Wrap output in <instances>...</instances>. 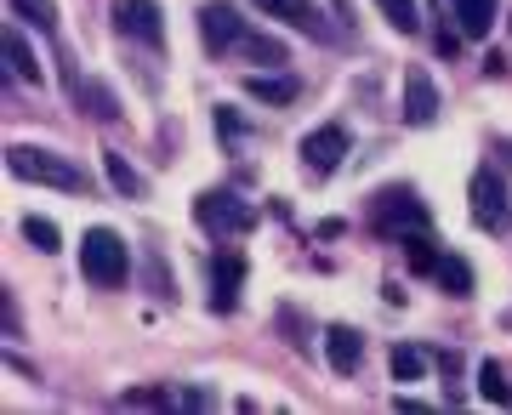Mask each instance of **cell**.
I'll return each mask as SVG.
<instances>
[{
    "mask_svg": "<svg viewBox=\"0 0 512 415\" xmlns=\"http://www.w3.org/2000/svg\"><path fill=\"white\" fill-rule=\"evenodd\" d=\"M439 285L450 290V296H473V268H467L461 256H444L439 262Z\"/></svg>",
    "mask_w": 512,
    "mask_h": 415,
    "instance_id": "22",
    "label": "cell"
},
{
    "mask_svg": "<svg viewBox=\"0 0 512 415\" xmlns=\"http://www.w3.org/2000/svg\"><path fill=\"white\" fill-rule=\"evenodd\" d=\"M103 171H109V182H114V188H120L126 199H137V194H143V177L131 171V160H126V154H103Z\"/></svg>",
    "mask_w": 512,
    "mask_h": 415,
    "instance_id": "20",
    "label": "cell"
},
{
    "mask_svg": "<svg viewBox=\"0 0 512 415\" xmlns=\"http://www.w3.org/2000/svg\"><path fill=\"white\" fill-rule=\"evenodd\" d=\"M478 393L490 398V404H512V381H507V370H501L495 359L478 364Z\"/></svg>",
    "mask_w": 512,
    "mask_h": 415,
    "instance_id": "17",
    "label": "cell"
},
{
    "mask_svg": "<svg viewBox=\"0 0 512 415\" xmlns=\"http://www.w3.org/2000/svg\"><path fill=\"white\" fill-rule=\"evenodd\" d=\"M404 262H410L416 273H439L444 256L433 251V239H427V234H404Z\"/></svg>",
    "mask_w": 512,
    "mask_h": 415,
    "instance_id": "18",
    "label": "cell"
},
{
    "mask_svg": "<svg viewBox=\"0 0 512 415\" xmlns=\"http://www.w3.org/2000/svg\"><path fill=\"white\" fill-rule=\"evenodd\" d=\"M194 211H200V222L211 228V234H251L256 228V211L234 194H205Z\"/></svg>",
    "mask_w": 512,
    "mask_h": 415,
    "instance_id": "6",
    "label": "cell"
},
{
    "mask_svg": "<svg viewBox=\"0 0 512 415\" xmlns=\"http://www.w3.org/2000/svg\"><path fill=\"white\" fill-rule=\"evenodd\" d=\"M23 239H29L35 251H57V245H63L57 222H46V217H23Z\"/></svg>",
    "mask_w": 512,
    "mask_h": 415,
    "instance_id": "25",
    "label": "cell"
},
{
    "mask_svg": "<svg viewBox=\"0 0 512 415\" xmlns=\"http://www.w3.org/2000/svg\"><path fill=\"white\" fill-rule=\"evenodd\" d=\"M393 376H399V381H421V376H427V353L410 347V342L393 347Z\"/></svg>",
    "mask_w": 512,
    "mask_h": 415,
    "instance_id": "23",
    "label": "cell"
},
{
    "mask_svg": "<svg viewBox=\"0 0 512 415\" xmlns=\"http://www.w3.org/2000/svg\"><path fill=\"white\" fill-rule=\"evenodd\" d=\"M12 12H18L23 23H35L40 35H57V6L52 0H12Z\"/></svg>",
    "mask_w": 512,
    "mask_h": 415,
    "instance_id": "21",
    "label": "cell"
},
{
    "mask_svg": "<svg viewBox=\"0 0 512 415\" xmlns=\"http://www.w3.org/2000/svg\"><path fill=\"white\" fill-rule=\"evenodd\" d=\"M6 63H12V74H18L23 86H40V80H46L40 63H35V52H29V40H23L18 29H6Z\"/></svg>",
    "mask_w": 512,
    "mask_h": 415,
    "instance_id": "15",
    "label": "cell"
},
{
    "mask_svg": "<svg viewBox=\"0 0 512 415\" xmlns=\"http://www.w3.org/2000/svg\"><path fill=\"white\" fill-rule=\"evenodd\" d=\"M325 359H330V370L336 376H353L359 370V359H365V336L353 325H330L325 330Z\"/></svg>",
    "mask_w": 512,
    "mask_h": 415,
    "instance_id": "11",
    "label": "cell"
},
{
    "mask_svg": "<svg viewBox=\"0 0 512 415\" xmlns=\"http://www.w3.org/2000/svg\"><path fill=\"white\" fill-rule=\"evenodd\" d=\"M342 160H348V131H342V126L308 131V143H302V165H308L313 177H330Z\"/></svg>",
    "mask_w": 512,
    "mask_h": 415,
    "instance_id": "8",
    "label": "cell"
},
{
    "mask_svg": "<svg viewBox=\"0 0 512 415\" xmlns=\"http://www.w3.org/2000/svg\"><path fill=\"white\" fill-rule=\"evenodd\" d=\"M80 273H86L97 290H120L131 279L126 239L114 234V228H92V234L80 239Z\"/></svg>",
    "mask_w": 512,
    "mask_h": 415,
    "instance_id": "2",
    "label": "cell"
},
{
    "mask_svg": "<svg viewBox=\"0 0 512 415\" xmlns=\"http://www.w3.org/2000/svg\"><path fill=\"white\" fill-rule=\"evenodd\" d=\"M6 165H12V177L46 182V188H63V194H86V188H92V177H86L80 165H69L63 154H46V148H35V143L6 148Z\"/></svg>",
    "mask_w": 512,
    "mask_h": 415,
    "instance_id": "1",
    "label": "cell"
},
{
    "mask_svg": "<svg viewBox=\"0 0 512 415\" xmlns=\"http://www.w3.org/2000/svg\"><path fill=\"white\" fill-rule=\"evenodd\" d=\"M376 12H382L399 35H416L421 29V12H416V0H376Z\"/></svg>",
    "mask_w": 512,
    "mask_h": 415,
    "instance_id": "19",
    "label": "cell"
},
{
    "mask_svg": "<svg viewBox=\"0 0 512 415\" xmlns=\"http://www.w3.org/2000/svg\"><path fill=\"white\" fill-rule=\"evenodd\" d=\"M239 131H245V126H239V114L234 109H217V137H222V143H234Z\"/></svg>",
    "mask_w": 512,
    "mask_h": 415,
    "instance_id": "27",
    "label": "cell"
},
{
    "mask_svg": "<svg viewBox=\"0 0 512 415\" xmlns=\"http://www.w3.org/2000/svg\"><path fill=\"white\" fill-rule=\"evenodd\" d=\"M450 6V18H456L461 40H484L495 23V0H444Z\"/></svg>",
    "mask_w": 512,
    "mask_h": 415,
    "instance_id": "13",
    "label": "cell"
},
{
    "mask_svg": "<svg viewBox=\"0 0 512 415\" xmlns=\"http://www.w3.org/2000/svg\"><path fill=\"white\" fill-rule=\"evenodd\" d=\"M239 285H245V262L239 256H211V307L217 313H228V307L239 302Z\"/></svg>",
    "mask_w": 512,
    "mask_h": 415,
    "instance_id": "12",
    "label": "cell"
},
{
    "mask_svg": "<svg viewBox=\"0 0 512 415\" xmlns=\"http://www.w3.org/2000/svg\"><path fill=\"white\" fill-rule=\"evenodd\" d=\"M467 199H473V222L484 228V234H507V222H512L507 182L495 177L490 165H484V171H473V182H467Z\"/></svg>",
    "mask_w": 512,
    "mask_h": 415,
    "instance_id": "4",
    "label": "cell"
},
{
    "mask_svg": "<svg viewBox=\"0 0 512 415\" xmlns=\"http://www.w3.org/2000/svg\"><path fill=\"white\" fill-rule=\"evenodd\" d=\"M200 35H205V46L211 52H234L239 40H245V23H239V12L228 6V0H205L200 6Z\"/></svg>",
    "mask_w": 512,
    "mask_h": 415,
    "instance_id": "7",
    "label": "cell"
},
{
    "mask_svg": "<svg viewBox=\"0 0 512 415\" xmlns=\"http://www.w3.org/2000/svg\"><path fill=\"white\" fill-rule=\"evenodd\" d=\"M109 18H114V29H120L126 40H143V46H165L160 0H114Z\"/></svg>",
    "mask_w": 512,
    "mask_h": 415,
    "instance_id": "5",
    "label": "cell"
},
{
    "mask_svg": "<svg viewBox=\"0 0 512 415\" xmlns=\"http://www.w3.org/2000/svg\"><path fill=\"white\" fill-rule=\"evenodd\" d=\"M80 103H86L92 120H114V114H120V103H114L109 86H80Z\"/></svg>",
    "mask_w": 512,
    "mask_h": 415,
    "instance_id": "24",
    "label": "cell"
},
{
    "mask_svg": "<svg viewBox=\"0 0 512 415\" xmlns=\"http://www.w3.org/2000/svg\"><path fill=\"white\" fill-rule=\"evenodd\" d=\"M370 228L404 239V234H416V228H427V205H421L416 188L393 182V188H382V194L370 199Z\"/></svg>",
    "mask_w": 512,
    "mask_h": 415,
    "instance_id": "3",
    "label": "cell"
},
{
    "mask_svg": "<svg viewBox=\"0 0 512 415\" xmlns=\"http://www.w3.org/2000/svg\"><path fill=\"white\" fill-rule=\"evenodd\" d=\"M234 57H245V63H274V69H279V63H291L274 35H256V29H245V40L234 46Z\"/></svg>",
    "mask_w": 512,
    "mask_h": 415,
    "instance_id": "16",
    "label": "cell"
},
{
    "mask_svg": "<svg viewBox=\"0 0 512 415\" xmlns=\"http://www.w3.org/2000/svg\"><path fill=\"white\" fill-rule=\"evenodd\" d=\"M245 91H251L256 103H274V109H285V103H296V80L291 74H251V80H245Z\"/></svg>",
    "mask_w": 512,
    "mask_h": 415,
    "instance_id": "14",
    "label": "cell"
},
{
    "mask_svg": "<svg viewBox=\"0 0 512 415\" xmlns=\"http://www.w3.org/2000/svg\"><path fill=\"white\" fill-rule=\"evenodd\" d=\"M126 404H131V410H143V404H148V410H165L171 398H165V393H154V387H137V393H126Z\"/></svg>",
    "mask_w": 512,
    "mask_h": 415,
    "instance_id": "26",
    "label": "cell"
},
{
    "mask_svg": "<svg viewBox=\"0 0 512 415\" xmlns=\"http://www.w3.org/2000/svg\"><path fill=\"white\" fill-rule=\"evenodd\" d=\"M256 12H268V18H279V23H291V29H302L308 40H325L330 35V23L319 18V6L313 0H251Z\"/></svg>",
    "mask_w": 512,
    "mask_h": 415,
    "instance_id": "10",
    "label": "cell"
},
{
    "mask_svg": "<svg viewBox=\"0 0 512 415\" xmlns=\"http://www.w3.org/2000/svg\"><path fill=\"white\" fill-rule=\"evenodd\" d=\"M404 120L410 126H433L439 120V86H433V74L421 69V63L404 74Z\"/></svg>",
    "mask_w": 512,
    "mask_h": 415,
    "instance_id": "9",
    "label": "cell"
}]
</instances>
